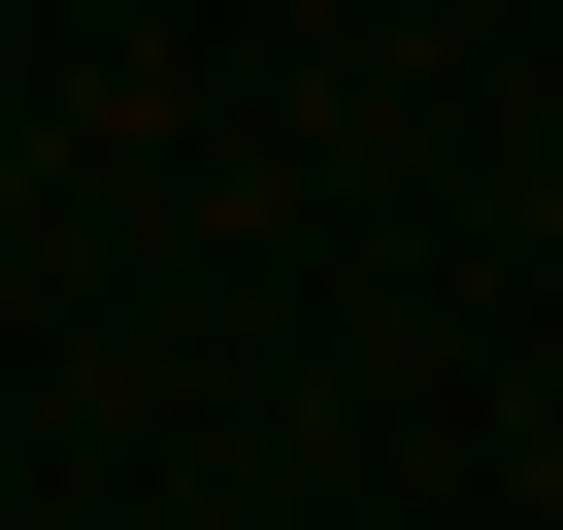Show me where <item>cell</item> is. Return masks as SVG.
Returning <instances> with one entry per match:
<instances>
[]
</instances>
